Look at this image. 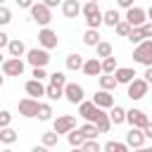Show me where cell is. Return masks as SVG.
Wrapping results in <instances>:
<instances>
[{
    "label": "cell",
    "mask_w": 152,
    "mask_h": 152,
    "mask_svg": "<svg viewBox=\"0 0 152 152\" xmlns=\"http://www.w3.org/2000/svg\"><path fill=\"white\" fill-rule=\"evenodd\" d=\"M145 138H150V140H152V121H150V124H147V128H145Z\"/></svg>",
    "instance_id": "c3c4849f"
},
{
    "label": "cell",
    "mask_w": 152,
    "mask_h": 152,
    "mask_svg": "<svg viewBox=\"0 0 152 152\" xmlns=\"http://www.w3.org/2000/svg\"><path fill=\"white\" fill-rule=\"evenodd\" d=\"M59 142V135L55 133V131H48V133H43V145L45 147H55Z\"/></svg>",
    "instance_id": "d590c367"
},
{
    "label": "cell",
    "mask_w": 152,
    "mask_h": 152,
    "mask_svg": "<svg viewBox=\"0 0 152 152\" xmlns=\"http://www.w3.org/2000/svg\"><path fill=\"white\" fill-rule=\"evenodd\" d=\"M24 90H26V95H28V97L38 100V97H43V95L48 93V86H43V81L31 78V81H26V83H24Z\"/></svg>",
    "instance_id": "5bb4252c"
},
{
    "label": "cell",
    "mask_w": 152,
    "mask_h": 152,
    "mask_svg": "<svg viewBox=\"0 0 152 152\" xmlns=\"http://www.w3.org/2000/svg\"><path fill=\"white\" fill-rule=\"evenodd\" d=\"M131 147L126 145V142H119V140H109V142H104V152H128Z\"/></svg>",
    "instance_id": "f1b7e54d"
},
{
    "label": "cell",
    "mask_w": 152,
    "mask_h": 152,
    "mask_svg": "<svg viewBox=\"0 0 152 152\" xmlns=\"http://www.w3.org/2000/svg\"><path fill=\"white\" fill-rule=\"evenodd\" d=\"M2 152H12V150H10V147H5V150H2Z\"/></svg>",
    "instance_id": "db71d44e"
},
{
    "label": "cell",
    "mask_w": 152,
    "mask_h": 152,
    "mask_svg": "<svg viewBox=\"0 0 152 152\" xmlns=\"http://www.w3.org/2000/svg\"><path fill=\"white\" fill-rule=\"evenodd\" d=\"M83 17H86L88 28H93V31H97V26H100V24H104V21H102L104 12L100 10V5H97L95 0H90V2H86V5H83Z\"/></svg>",
    "instance_id": "6da1fadb"
},
{
    "label": "cell",
    "mask_w": 152,
    "mask_h": 152,
    "mask_svg": "<svg viewBox=\"0 0 152 152\" xmlns=\"http://www.w3.org/2000/svg\"><path fill=\"white\" fill-rule=\"evenodd\" d=\"M52 131L57 133V135H62V133H71V131H76V119L71 116V114H62V116H57L55 119V126H52Z\"/></svg>",
    "instance_id": "ba28073f"
},
{
    "label": "cell",
    "mask_w": 152,
    "mask_h": 152,
    "mask_svg": "<svg viewBox=\"0 0 152 152\" xmlns=\"http://www.w3.org/2000/svg\"><path fill=\"white\" fill-rule=\"evenodd\" d=\"M10 21H12V14H10V10L2 5V7H0V24H10Z\"/></svg>",
    "instance_id": "60d3db41"
},
{
    "label": "cell",
    "mask_w": 152,
    "mask_h": 152,
    "mask_svg": "<svg viewBox=\"0 0 152 152\" xmlns=\"http://www.w3.org/2000/svg\"><path fill=\"white\" fill-rule=\"evenodd\" d=\"M147 90H150V83H147L145 78H135V81L128 86L126 95H128L131 100H142V97L147 95Z\"/></svg>",
    "instance_id": "9c48e42d"
},
{
    "label": "cell",
    "mask_w": 152,
    "mask_h": 152,
    "mask_svg": "<svg viewBox=\"0 0 152 152\" xmlns=\"http://www.w3.org/2000/svg\"><path fill=\"white\" fill-rule=\"evenodd\" d=\"M147 17H150V19H152V5H150V7H147Z\"/></svg>",
    "instance_id": "f5cc1de1"
},
{
    "label": "cell",
    "mask_w": 152,
    "mask_h": 152,
    "mask_svg": "<svg viewBox=\"0 0 152 152\" xmlns=\"http://www.w3.org/2000/svg\"><path fill=\"white\" fill-rule=\"evenodd\" d=\"M83 64H86V59H83L78 52L66 55V69H69V71H83Z\"/></svg>",
    "instance_id": "ffe728a7"
},
{
    "label": "cell",
    "mask_w": 152,
    "mask_h": 152,
    "mask_svg": "<svg viewBox=\"0 0 152 152\" xmlns=\"http://www.w3.org/2000/svg\"><path fill=\"white\" fill-rule=\"evenodd\" d=\"M119 7H124L128 12V10H133V0H119Z\"/></svg>",
    "instance_id": "f6af8a7d"
},
{
    "label": "cell",
    "mask_w": 152,
    "mask_h": 152,
    "mask_svg": "<svg viewBox=\"0 0 152 152\" xmlns=\"http://www.w3.org/2000/svg\"><path fill=\"white\" fill-rule=\"evenodd\" d=\"M81 150H83V152H102V150H104V145H100L97 140H88Z\"/></svg>",
    "instance_id": "74e56055"
},
{
    "label": "cell",
    "mask_w": 152,
    "mask_h": 152,
    "mask_svg": "<svg viewBox=\"0 0 152 152\" xmlns=\"http://www.w3.org/2000/svg\"><path fill=\"white\" fill-rule=\"evenodd\" d=\"M38 112H40V102H38V100H33V97L19 100V114H21V116L33 119V116H38Z\"/></svg>",
    "instance_id": "30bf717a"
},
{
    "label": "cell",
    "mask_w": 152,
    "mask_h": 152,
    "mask_svg": "<svg viewBox=\"0 0 152 152\" xmlns=\"http://www.w3.org/2000/svg\"><path fill=\"white\" fill-rule=\"evenodd\" d=\"M100 38H102V36H100V33H97V31H93V28H88V31H86V33H83V43H86V45H88V48H97V45H100V43H102V40H100Z\"/></svg>",
    "instance_id": "d4e9b609"
},
{
    "label": "cell",
    "mask_w": 152,
    "mask_h": 152,
    "mask_svg": "<svg viewBox=\"0 0 152 152\" xmlns=\"http://www.w3.org/2000/svg\"><path fill=\"white\" fill-rule=\"evenodd\" d=\"M45 95H48L52 102H55V100H62V97H64V88H57V86H50V83H48V93H45Z\"/></svg>",
    "instance_id": "e575fe53"
},
{
    "label": "cell",
    "mask_w": 152,
    "mask_h": 152,
    "mask_svg": "<svg viewBox=\"0 0 152 152\" xmlns=\"http://www.w3.org/2000/svg\"><path fill=\"white\" fill-rule=\"evenodd\" d=\"M66 76L62 74V71H55V74H50V86H57V88H66Z\"/></svg>",
    "instance_id": "1f68e13d"
},
{
    "label": "cell",
    "mask_w": 152,
    "mask_h": 152,
    "mask_svg": "<svg viewBox=\"0 0 152 152\" xmlns=\"http://www.w3.org/2000/svg\"><path fill=\"white\" fill-rule=\"evenodd\" d=\"M145 81H147V83H152V66H150V69H145Z\"/></svg>",
    "instance_id": "681fc988"
},
{
    "label": "cell",
    "mask_w": 152,
    "mask_h": 152,
    "mask_svg": "<svg viewBox=\"0 0 152 152\" xmlns=\"http://www.w3.org/2000/svg\"><path fill=\"white\" fill-rule=\"evenodd\" d=\"M24 52H28V50H26L24 40H19V38H14V40L10 43V48H7V55H10V57H14V59H19Z\"/></svg>",
    "instance_id": "44dd1931"
},
{
    "label": "cell",
    "mask_w": 152,
    "mask_h": 152,
    "mask_svg": "<svg viewBox=\"0 0 152 152\" xmlns=\"http://www.w3.org/2000/svg\"><path fill=\"white\" fill-rule=\"evenodd\" d=\"M128 40H131V43H133V45L138 48V45H140V43H145L147 38H145L142 28H133V31H131V36H128Z\"/></svg>",
    "instance_id": "836d02e7"
},
{
    "label": "cell",
    "mask_w": 152,
    "mask_h": 152,
    "mask_svg": "<svg viewBox=\"0 0 152 152\" xmlns=\"http://www.w3.org/2000/svg\"><path fill=\"white\" fill-rule=\"evenodd\" d=\"M38 119L40 121H50L52 119V107L48 102H40V112H38Z\"/></svg>",
    "instance_id": "8d00e7d4"
},
{
    "label": "cell",
    "mask_w": 152,
    "mask_h": 152,
    "mask_svg": "<svg viewBox=\"0 0 152 152\" xmlns=\"http://www.w3.org/2000/svg\"><path fill=\"white\" fill-rule=\"evenodd\" d=\"M114 78H116V83L131 86V83L135 81V69H131V66H119V71L114 74Z\"/></svg>",
    "instance_id": "ac0fdd59"
},
{
    "label": "cell",
    "mask_w": 152,
    "mask_h": 152,
    "mask_svg": "<svg viewBox=\"0 0 152 152\" xmlns=\"http://www.w3.org/2000/svg\"><path fill=\"white\" fill-rule=\"evenodd\" d=\"M31 19H33L36 24H40L43 28H48V24L52 21L50 7H48L45 2H33V7H31Z\"/></svg>",
    "instance_id": "277c9868"
},
{
    "label": "cell",
    "mask_w": 152,
    "mask_h": 152,
    "mask_svg": "<svg viewBox=\"0 0 152 152\" xmlns=\"http://www.w3.org/2000/svg\"><path fill=\"white\" fill-rule=\"evenodd\" d=\"M26 62L33 66V69H45L48 62H50V52L43 50V48H31L26 52Z\"/></svg>",
    "instance_id": "7a4b0ae2"
},
{
    "label": "cell",
    "mask_w": 152,
    "mask_h": 152,
    "mask_svg": "<svg viewBox=\"0 0 152 152\" xmlns=\"http://www.w3.org/2000/svg\"><path fill=\"white\" fill-rule=\"evenodd\" d=\"M62 14L66 19H76L78 14H83V5L78 0H64L62 2Z\"/></svg>",
    "instance_id": "2e32d148"
},
{
    "label": "cell",
    "mask_w": 152,
    "mask_h": 152,
    "mask_svg": "<svg viewBox=\"0 0 152 152\" xmlns=\"http://www.w3.org/2000/svg\"><path fill=\"white\" fill-rule=\"evenodd\" d=\"M10 121H12V114L7 109L0 112V128H10Z\"/></svg>",
    "instance_id": "ab89813d"
},
{
    "label": "cell",
    "mask_w": 152,
    "mask_h": 152,
    "mask_svg": "<svg viewBox=\"0 0 152 152\" xmlns=\"http://www.w3.org/2000/svg\"><path fill=\"white\" fill-rule=\"evenodd\" d=\"M2 74L5 76H21L24 74V62L14 59V57H5L2 59Z\"/></svg>",
    "instance_id": "4fadbf2b"
},
{
    "label": "cell",
    "mask_w": 152,
    "mask_h": 152,
    "mask_svg": "<svg viewBox=\"0 0 152 152\" xmlns=\"http://www.w3.org/2000/svg\"><path fill=\"white\" fill-rule=\"evenodd\" d=\"M66 140H69V145H71V150H81V147H83V145L88 142V140H86V138H83V135L78 133V128H76V131H71V133L66 135Z\"/></svg>",
    "instance_id": "cb8c5ba5"
},
{
    "label": "cell",
    "mask_w": 152,
    "mask_h": 152,
    "mask_svg": "<svg viewBox=\"0 0 152 152\" xmlns=\"http://www.w3.org/2000/svg\"><path fill=\"white\" fill-rule=\"evenodd\" d=\"M116 78L114 76H109V74H102L100 76V90H107V93H112V90H116Z\"/></svg>",
    "instance_id": "484cf974"
},
{
    "label": "cell",
    "mask_w": 152,
    "mask_h": 152,
    "mask_svg": "<svg viewBox=\"0 0 152 152\" xmlns=\"http://www.w3.org/2000/svg\"><path fill=\"white\" fill-rule=\"evenodd\" d=\"M83 74H86V76H100V74H102V62H100L97 57L86 59V64H83Z\"/></svg>",
    "instance_id": "d6986e66"
},
{
    "label": "cell",
    "mask_w": 152,
    "mask_h": 152,
    "mask_svg": "<svg viewBox=\"0 0 152 152\" xmlns=\"http://www.w3.org/2000/svg\"><path fill=\"white\" fill-rule=\"evenodd\" d=\"M86 90H83V86H78V83H66V88H64V100L66 102H71V104H83L86 100Z\"/></svg>",
    "instance_id": "52a82bcc"
},
{
    "label": "cell",
    "mask_w": 152,
    "mask_h": 152,
    "mask_svg": "<svg viewBox=\"0 0 152 152\" xmlns=\"http://www.w3.org/2000/svg\"><path fill=\"white\" fill-rule=\"evenodd\" d=\"M78 133H81L86 140H95V138H97V126H95V124H83V126L78 128Z\"/></svg>",
    "instance_id": "83f0119b"
},
{
    "label": "cell",
    "mask_w": 152,
    "mask_h": 152,
    "mask_svg": "<svg viewBox=\"0 0 152 152\" xmlns=\"http://www.w3.org/2000/svg\"><path fill=\"white\" fill-rule=\"evenodd\" d=\"M93 102H95L100 109H112V107H114V97H112V93H107V90H97V93L93 95Z\"/></svg>",
    "instance_id": "e0dca14e"
},
{
    "label": "cell",
    "mask_w": 152,
    "mask_h": 152,
    "mask_svg": "<svg viewBox=\"0 0 152 152\" xmlns=\"http://www.w3.org/2000/svg\"><path fill=\"white\" fill-rule=\"evenodd\" d=\"M17 138H19V135H17L14 128H0V140H2L5 145H12Z\"/></svg>",
    "instance_id": "4dcf8cb0"
},
{
    "label": "cell",
    "mask_w": 152,
    "mask_h": 152,
    "mask_svg": "<svg viewBox=\"0 0 152 152\" xmlns=\"http://www.w3.org/2000/svg\"><path fill=\"white\" fill-rule=\"evenodd\" d=\"M114 31H116V33H119V36H121V38H128V36H131V31H133V28H131V24H128V21H121V24H119V26H116V28H114Z\"/></svg>",
    "instance_id": "f35d334b"
},
{
    "label": "cell",
    "mask_w": 152,
    "mask_h": 152,
    "mask_svg": "<svg viewBox=\"0 0 152 152\" xmlns=\"http://www.w3.org/2000/svg\"><path fill=\"white\" fill-rule=\"evenodd\" d=\"M78 114L86 119V124H97V121H100V116L104 114V109H100L93 100H90V102L86 100L83 104H78Z\"/></svg>",
    "instance_id": "3957f363"
},
{
    "label": "cell",
    "mask_w": 152,
    "mask_h": 152,
    "mask_svg": "<svg viewBox=\"0 0 152 152\" xmlns=\"http://www.w3.org/2000/svg\"><path fill=\"white\" fill-rule=\"evenodd\" d=\"M133 62H138V64H142L147 69L152 66V40H145L133 50Z\"/></svg>",
    "instance_id": "5b68a950"
},
{
    "label": "cell",
    "mask_w": 152,
    "mask_h": 152,
    "mask_svg": "<svg viewBox=\"0 0 152 152\" xmlns=\"http://www.w3.org/2000/svg\"><path fill=\"white\" fill-rule=\"evenodd\" d=\"M45 5L52 10V7H57V5H59V0H45Z\"/></svg>",
    "instance_id": "f907efd6"
},
{
    "label": "cell",
    "mask_w": 152,
    "mask_h": 152,
    "mask_svg": "<svg viewBox=\"0 0 152 152\" xmlns=\"http://www.w3.org/2000/svg\"><path fill=\"white\" fill-rule=\"evenodd\" d=\"M17 2H19V7H28V10L33 7V2H31V0H17Z\"/></svg>",
    "instance_id": "bcb514c9"
},
{
    "label": "cell",
    "mask_w": 152,
    "mask_h": 152,
    "mask_svg": "<svg viewBox=\"0 0 152 152\" xmlns=\"http://www.w3.org/2000/svg\"><path fill=\"white\" fill-rule=\"evenodd\" d=\"M126 121L131 124V128H140V131H145L147 124H150V119H147V114H145L142 109H128Z\"/></svg>",
    "instance_id": "8fae6325"
},
{
    "label": "cell",
    "mask_w": 152,
    "mask_h": 152,
    "mask_svg": "<svg viewBox=\"0 0 152 152\" xmlns=\"http://www.w3.org/2000/svg\"><path fill=\"white\" fill-rule=\"evenodd\" d=\"M116 71H119L116 57H107V59H102V74H109V76H114Z\"/></svg>",
    "instance_id": "4316f807"
},
{
    "label": "cell",
    "mask_w": 152,
    "mask_h": 152,
    "mask_svg": "<svg viewBox=\"0 0 152 152\" xmlns=\"http://www.w3.org/2000/svg\"><path fill=\"white\" fill-rule=\"evenodd\" d=\"M95 52H97V57H102V59L114 57V55H112V52H114V50H112V43H107V40H102V43L95 48Z\"/></svg>",
    "instance_id": "f546056e"
},
{
    "label": "cell",
    "mask_w": 152,
    "mask_h": 152,
    "mask_svg": "<svg viewBox=\"0 0 152 152\" xmlns=\"http://www.w3.org/2000/svg\"><path fill=\"white\" fill-rule=\"evenodd\" d=\"M71 152H83V150H71Z\"/></svg>",
    "instance_id": "11a10c76"
},
{
    "label": "cell",
    "mask_w": 152,
    "mask_h": 152,
    "mask_svg": "<svg viewBox=\"0 0 152 152\" xmlns=\"http://www.w3.org/2000/svg\"><path fill=\"white\" fill-rule=\"evenodd\" d=\"M38 43H40L43 50H55V48L59 45L57 33H55L52 28H40V33H38Z\"/></svg>",
    "instance_id": "7c38bea8"
},
{
    "label": "cell",
    "mask_w": 152,
    "mask_h": 152,
    "mask_svg": "<svg viewBox=\"0 0 152 152\" xmlns=\"http://www.w3.org/2000/svg\"><path fill=\"white\" fill-rule=\"evenodd\" d=\"M31 152H50V147H45V145H36Z\"/></svg>",
    "instance_id": "7dc6e473"
},
{
    "label": "cell",
    "mask_w": 152,
    "mask_h": 152,
    "mask_svg": "<svg viewBox=\"0 0 152 152\" xmlns=\"http://www.w3.org/2000/svg\"><path fill=\"white\" fill-rule=\"evenodd\" d=\"M10 43H12L10 36H7L5 31H0V48H10Z\"/></svg>",
    "instance_id": "7bdbcfd3"
},
{
    "label": "cell",
    "mask_w": 152,
    "mask_h": 152,
    "mask_svg": "<svg viewBox=\"0 0 152 152\" xmlns=\"http://www.w3.org/2000/svg\"><path fill=\"white\" fill-rule=\"evenodd\" d=\"M145 131H140V128H131L128 133H126V145L128 147H133V150H140V147H145Z\"/></svg>",
    "instance_id": "9a60e30c"
},
{
    "label": "cell",
    "mask_w": 152,
    "mask_h": 152,
    "mask_svg": "<svg viewBox=\"0 0 152 152\" xmlns=\"http://www.w3.org/2000/svg\"><path fill=\"white\" fill-rule=\"evenodd\" d=\"M124 21H128L131 28H142V26L147 24V10H142V7H133V10L126 12Z\"/></svg>",
    "instance_id": "8992f818"
},
{
    "label": "cell",
    "mask_w": 152,
    "mask_h": 152,
    "mask_svg": "<svg viewBox=\"0 0 152 152\" xmlns=\"http://www.w3.org/2000/svg\"><path fill=\"white\" fill-rule=\"evenodd\" d=\"M95 126H97V133H107V131H109V128H112L114 124H112V119H109V114L104 112V114L100 116V121H97Z\"/></svg>",
    "instance_id": "d6a6232c"
},
{
    "label": "cell",
    "mask_w": 152,
    "mask_h": 152,
    "mask_svg": "<svg viewBox=\"0 0 152 152\" xmlns=\"http://www.w3.org/2000/svg\"><path fill=\"white\" fill-rule=\"evenodd\" d=\"M36 81H43V78H50V74H45V69H33V74H31Z\"/></svg>",
    "instance_id": "b9f144b4"
},
{
    "label": "cell",
    "mask_w": 152,
    "mask_h": 152,
    "mask_svg": "<svg viewBox=\"0 0 152 152\" xmlns=\"http://www.w3.org/2000/svg\"><path fill=\"white\" fill-rule=\"evenodd\" d=\"M142 33H145V38H147V40L152 38V21H147V24L142 26Z\"/></svg>",
    "instance_id": "ee69618b"
},
{
    "label": "cell",
    "mask_w": 152,
    "mask_h": 152,
    "mask_svg": "<svg viewBox=\"0 0 152 152\" xmlns=\"http://www.w3.org/2000/svg\"><path fill=\"white\" fill-rule=\"evenodd\" d=\"M102 21H104L107 26H112V28H116V26H119V24H121L124 19H121V14H119L116 10H107V12H104V17H102Z\"/></svg>",
    "instance_id": "603a6c76"
},
{
    "label": "cell",
    "mask_w": 152,
    "mask_h": 152,
    "mask_svg": "<svg viewBox=\"0 0 152 152\" xmlns=\"http://www.w3.org/2000/svg\"><path fill=\"white\" fill-rule=\"evenodd\" d=\"M126 116H128V112H126L121 104H114V107H112V112H109V119H112V124H114V126L124 124V121H126Z\"/></svg>",
    "instance_id": "7402d4cb"
},
{
    "label": "cell",
    "mask_w": 152,
    "mask_h": 152,
    "mask_svg": "<svg viewBox=\"0 0 152 152\" xmlns=\"http://www.w3.org/2000/svg\"><path fill=\"white\" fill-rule=\"evenodd\" d=\"M133 152H152V147H140V150H133Z\"/></svg>",
    "instance_id": "816d5d0a"
}]
</instances>
